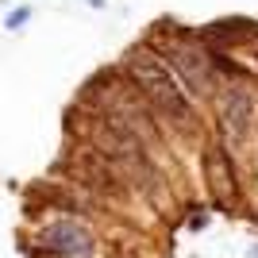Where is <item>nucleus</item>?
Segmentation results:
<instances>
[{
	"mask_svg": "<svg viewBox=\"0 0 258 258\" xmlns=\"http://www.w3.org/2000/svg\"><path fill=\"white\" fill-rule=\"evenodd\" d=\"M123 70L127 77L139 85V93L147 97V104L154 108V116L173 123L177 131H193L197 127V112L189 89L177 81V74L170 70V62L154 50L151 43H139L123 54Z\"/></svg>",
	"mask_w": 258,
	"mask_h": 258,
	"instance_id": "1",
	"label": "nucleus"
},
{
	"mask_svg": "<svg viewBox=\"0 0 258 258\" xmlns=\"http://www.w3.org/2000/svg\"><path fill=\"white\" fill-rule=\"evenodd\" d=\"M158 31H162V23H158ZM151 46L170 62L177 81L189 89V97L216 100V93L224 85H220V70H216L212 50L201 39H193V35H185V31H162V39H151Z\"/></svg>",
	"mask_w": 258,
	"mask_h": 258,
	"instance_id": "2",
	"label": "nucleus"
},
{
	"mask_svg": "<svg viewBox=\"0 0 258 258\" xmlns=\"http://www.w3.org/2000/svg\"><path fill=\"white\" fill-rule=\"evenodd\" d=\"M35 250L54 254V258H93V250H97V239H93V231H89L81 220H70V216H62V220H50V224L39 231V239H35Z\"/></svg>",
	"mask_w": 258,
	"mask_h": 258,
	"instance_id": "3",
	"label": "nucleus"
},
{
	"mask_svg": "<svg viewBox=\"0 0 258 258\" xmlns=\"http://www.w3.org/2000/svg\"><path fill=\"white\" fill-rule=\"evenodd\" d=\"M216 119H220V135L227 143H243L254 127V93L247 85H224L216 93Z\"/></svg>",
	"mask_w": 258,
	"mask_h": 258,
	"instance_id": "4",
	"label": "nucleus"
},
{
	"mask_svg": "<svg viewBox=\"0 0 258 258\" xmlns=\"http://www.w3.org/2000/svg\"><path fill=\"white\" fill-rule=\"evenodd\" d=\"M201 166H205V181H208V193L216 197V205H235L239 177H235V162H231L224 143H208L205 154H201Z\"/></svg>",
	"mask_w": 258,
	"mask_h": 258,
	"instance_id": "5",
	"label": "nucleus"
},
{
	"mask_svg": "<svg viewBox=\"0 0 258 258\" xmlns=\"http://www.w3.org/2000/svg\"><path fill=\"white\" fill-rule=\"evenodd\" d=\"M31 16H35V8H31V4H20V8H12L8 16H4V31H20V27H23L27 20H31Z\"/></svg>",
	"mask_w": 258,
	"mask_h": 258,
	"instance_id": "6",
	"label": "nucleus"
},
{
	"mask_svg": "<svg viewBox=\"0 0 258 258\" xmlns=\"http://www.w3.org/2000/svg\"><path fill=\"white\" fill-rule=\"evenodd\" d=\"M89 8H108V0H85Z\"/></svg>",
	"mask_w": 258,
	"mask_h": 258,
	"instance_id": "7",
	"label": "nucleus"
}]
</instances>
